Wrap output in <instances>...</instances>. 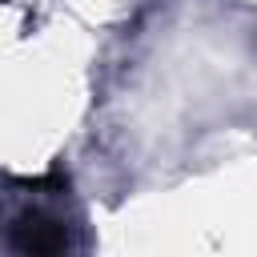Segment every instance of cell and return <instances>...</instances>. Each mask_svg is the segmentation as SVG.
Segmentation results:
<instances>
[{
    "label": "cell",
    "mask_w": 257,
    "mask_h": 257,
    "mask_svg": "<svg viewBox=\"0 0 257 257\" xmlns=\"http://www.w3.org/2000/svg\"><path fill=\"white\" fill-rule=\"evenodd\" d=\"M8 245L16 253H64L68 249V225L44 209H20L8 225Z\"/></svg>",
    "instance_id": "cell-1"
}]
</instances>
